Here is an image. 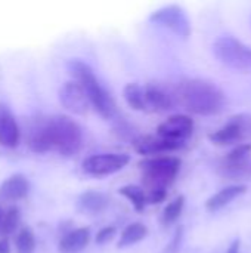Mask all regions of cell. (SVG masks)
I'll use <instances>...</instances> for the list:
<instances>
[{
	"mask_svg": "<svg viewBox=\"0 0 251 253\" xmlns=\"http://www.w3.org/2000/svg\"><path fill=\"white\" fill-rule=\"evenodd\" d=\"M179 102L192 114L215 116L225 107V93L212 82L203 79L182 80L178 86Z\"/></svg>",
	"mask_w": 251,
	"mask_h": 253,
	"instance_id": "cell-2",
	"label": "cell"
},
{
	"mask_svg": "<svg viewBox=\"0 0 251 253\" xmlns=\"http://www.w3.org/2000/svg\"><path fill=\"white\" fill-rule=\"evenodd\" d=\"M118 193L133 205L136 212L145 211V208L148 205V199H146V193L143 188H141L138 185H124L118 190Z\"/></svg>",
	"mask_w": 251,
	"mask_h": 253,
	"instance_id": "cell-21",
	"label": "cell"
},
{
	"mask_svg": "<svg viewBox=\"0 0 251 253\" xmlns=\"http://www.w3.org/2000/svg\"><path fill=\"white\" fill-rule=\"evenodd\" d=\"M3 213H4V211L0 208V222H1V218H3Z\"/></svg>",
	"mask_w": 251,
	"mask_h": 253,
	"instance_id": "cell-30",
	"label": "cell"
},
{
	"mask_svg": "<svg viewBox=\"0 0 251 253\" xmlns=\"http://www.w3.org/2000/svg\"><path fill=\"white\" fill-rule=\"evenodd\" d=\"M109 205V199L99 191H86L77 199V208L84 215H99Z\"/></svg>",
	"mask_w": 251,
	"mask_h": 253,
	"instance_id": "cell-16",
	"label": "cell"
},
{
	"mask_svg": "<svg viewBox=\"0 0 251 253\" xmlns=\"http://www.w3.org/2000/svg\"><path fill=\"white\" fill-rule=\"evenodd\" d=\"M30 191V182L22 173H13L6 178L0 185V200L18 202L27 197Z\"/></svg>",
	"mask_w": 251,
	"mask_h": 253,
	"instance_id": "cell-14",
	"label": "cell"
},
{
	"mask_svg": "<svg viewBox=\"0 0 251 253\" xmlns=\"http://www.w3.org/2000/svg\"><path fill=\"white\" fill-rule=\"evenodd\" d=\"M194 132V120L189 116L185 114H176L164 120L158 127H157V135L176 141V142H185Z\"/></svg>",
	"mask_w": 251,
	"mask_h": 253,
	"instance_id": "cell-9",
	"label": "cell"
},
{
	"mask_svg": "<svg viewBox=\"0 0 251 253\" xmlns=\"http://www.w3.org/2000/svg\"><path fill=\"white\" fill-rule=\"evenodd\" d=\"M114 236H115V227H105V228L98 231V234L95 237V242H96V245H105Z\"/></svg>",
	"mask_w": 251,
	"mask_h": 253,
	"instance_id": "cell-26",
	"label": "cell"
},
{
	"mask_svg": "<svg viewBox=\"0 0 251 253\" xmlns=\"http://www.w3.org/2000/svg\"><path fill=\"white\" fill-rule=\"evenodd\" d=\"M123 96L127 105L136 111H148L146 108V96H145V86L138 83H129L124 86Z\"/></svg>",
	"mask_w": 251,
	"mask_h": 253,
	"instance_id": "cell-19",
	"label": "cell"
},
{
	"mask_svg": "<svg viewBox=\"0 0 251 253\" xmlns=\"http://www.w3.org/2000/svg\"><path fill=\"white\" fill-rule=\"evenodd\" d=\"M25 142L34 153L58 151L61 156L72 157L83 147V130L68 116H34L25 129Z\"/></svg>",
	"mask_w": 251,
	"mask_h": 253,
	"instance_id": "cell-1",
	"label": "cell"
},
{
	"mask_svg": "<svg viewBox=\"0 0 251 253\" xmlns=\"http://www.w3.org/2000/svg\"><path fill=\"white\" fill-rule=\"evenodd\" d=\"M166 197H167V190H155L146 193V199L149 205H160L161 202L166 200Z\"/></svg>",
	"mask_w": 251,
	"mask_h": 253,
	"instance_id": "cell-27",
	"label": "cell"
},
{
	"mask_svg": "<svg viewBox=\"0 0 251 253\" xmlns=\"http://www.w3.org/2000/svg\"><path fill=\"white\" fill-rule=\"evenodd\" d=\"M149 21L164 28H169L170 31H173L176 36L182 39H188L192 31L186 12L178 4H169L152 12L149 16Z\"/></svg>",
	"mask_w": 251,
	"mask_h": 253,
	"instance_id": "cell-6",
	"label": "cell"
},
{
	"mask_svg": "<svg viewBox=\"0 0 251 253\" xmlns=\"http://www.w3.org/2000/svg\"><path fill=\"white\" fill-rule=\"evenodd\" d=\"M0 253H10V248L6 239H0Z\"/></svg>",
	"mask_w": 251,
	"mask_h": 253,
	"instance_id": "cell-29",
	"label": "cell"
},
{
	"mask_svg": "<svg viewBox=\"0 0 251 253\" xmlns=\"http://www.w3.org/2000/svg\"><path fill=\"white\" fill-rule=\"evenodd\" d=\"M16 253H36V237L31 228L22 227L15 237Z\"/></svg>",
	"mask_w": 251,
	"mask_h": 253,
	"instance_id": "cell-23",
	"label": "cell"
},
{
	"mask_svg": "<svg viewBox=\"0 0 251 253\" xmlns=\"http://www.w3.org/2000/svg\"><path fill=\"white\" fill-rule=\"evenodd\" d=\"M130 162V157L127 154H95L87 159H84L81 168L84 173L92 176H107L112 175L115 172H120L127 163Z\"/></svg>",
	"mask_w": 251,
	"mask_h": 253,
	"instance_id": "cell-7",
	"label": "cell"
},
{
	"mask_svg": "<svg viewBox=\"0 0 251 253\" xmlns=\"http://www.w3.org/2000/svg\"><path fill=\"white\" fill-rule=\"evenodd\" d=\"M240 245H241L240 240H234L232 245L229 246V249L226 251V253H240Z\"/></svg>",
	"mask_w": 251,
	"mask_h": 253,
	"instance_id": "cell-28",
	"label": "cell"
},
{
	"mask_svg": "<svg viewBox=\"0 0 251 253\" xmlns=\"http://www.w3.org/2000/svg\"><path fill=\"white\" fill-rule=\"evenodd\" d=\"M148 234V228L141 224V222H133L130 225H127L121 236H120V240L117 243V248L118 249H124V248H129V246H133L139 242H142Z\"/></svg>",
	"mask_w": 251,
	"mask_h": 253,
	"instance_id": "cell-20",
	"label": "cell"
},
{
	"mask_svg": "<svg viewBox=\"0 0 251 253\" xmlns=\"http://www.w3.org/2000/svg\"><path fill=\"white\" fill-rule=\"evenodd\" d=\"M19 209L16 206H10L4 211L1 222H0V239H6L13 234L19 227Z\"/></svg>",
	"mask_w": 251,
	"mask_h": 253,
	"instance_id": "cell-22",
	"label": "cell"
},
{
	"mask_svg": "<svg viewBox=\"0 0 251 253\" xmlns=\"http://www.w3.org/2000/svg\"><path fill=\"white\" fill-rule=\"evenodd\" d=\"M145 96H146V108L148 111L163 113L173 108V98L169 95L163 87L157 84H146L145 86Z\"/></svg>",
	"mask_w": 251,
	"mask_h": 253,
	"instance_id": "cell-17",
	"label": "cell"
},
{
	"mask_svg": "<svg viewBox=\"0 0 251 253\" xmlns=\"http://www.w3.org/2000/svg\"><path fill=\"white\" fill-rule=\"evenodd\" d=\"M182 236H183V228L179 227L172 239V242L166 246L164 253H178L179 252V248H180V243H182Z\"/></svg>",
	"mask_w": 251,
	"mask_h": 253,
	"instance_id": "cell-25",
	"label": "cell"
},
{
	"mask_svg": "<svg viewBox=\"0 0 251 253\" xmlns=\"http://www.w3.org/2000/svg\"><path fill=\"white\" fill-rule=\"evenodd\" d=\"M70 74L75 79L77 83L81 84L86 95L89 96V101L92 107L104 117V119H112L115 116V102L112 96L108 93V90L101 84L98 77L95 76L90 65L80 59H71L68 62Z\"/></svg>",
	"mask_w": 251,
	"mask_h": 253,
	"instance_id": "cell-3",
	"label": "cell"
},
{
	"mask_svg": "<svg viewBox=\"0 0 251 253\" xmlns=\"http://www.w3.org/2000/svg\"><path fill=\"white\" fill-rule=\"evenodd\" d=\"M182 162L178 157L161 156L145 159L139 163L142 172V184L148 191L167 190L176 179Z\"/></svg>",
	"mask_w": 251,
	"mask_h": 253,
	"instance_id": "cell-4",
	"label": "cell"
},
{
	"mask_svg": "<svg viewBox=\"0 0 251 253\" xmlns=\"http://www.w3.org/2000/svg\"><path fill=\"white\" fill-rule=\"evenodd\" d=\"M251 153V144H240L220 163V172L226 178H240L249 169V156Z\"/></svg>",
	"mask_w": 251,
	"mask_h": 253,
	"instance_id": "cell-10",
	"label": "cell"
},
{
	"mask_svg": "<svg viewBox=\"0 0 251 253\" xmlns=\"http://www.w3.org/2000/svg\"><path fill=\"white\" fill-rule=\"evenodd\" d=\"M247 191L246 185H231V187H225L220 191H217L215 196H212L207 202H206V208L210 212H217L220 209H223L226 205H229L232 200H235L237 197L243 196Z\"/></svg>",
	"mask_w": 251,
	"mask_h": 253,
	"instance_id": "cell-18",
	"label": "cell"
},
{
	"mask_svg": "<svg viewBox=\"0 0 251 253\" xmlns=\"http://www.w3.org/2000/svg\"><path fill=\"white\" fill-rule=\"evenodd\" d=\"M213 52L223 65L238 71H251V49L235 37H219L213 44Z\"/></svg>",
	"mask_w": 251,
	"mask_h": 253,
	"instance_id": "cell-5",
	"label": "cell"
},
{
	"mask_svg": "<svg viewBox=\"0 0 251 253\" xmlns=\"http://www.w3.org/2000/svg\"><path fill=\"white\" fill-rule=\"evenodd\" d=\"M21 130L10 108L0 102V145L13 148L19 144Z\"/></svg>",
	"mask_w": 251,
	"mask_h": 253,
	"instance_id": "cell-12",
	"label": "cell"
},
{
	"mask_svg": "<svg viewBox=\"0 0 251 253\" xmlns=\"http://www.w3.org/2000/svg\"><path fill=\"white\" fill-rule=\"evenodd\" d=\"M247 127V120L243 117H234L231 122H228L225 126L217 129L216 132L209 135V139L215 145H231L234 142H238L243 139L244 132Z\"/></svg>",
	"mask_w": 251,
	"mask_h": 253,
	"instance_id": "cell-13",
	"label": "cell"
},
{
	"mask_svg": "<svg viewBox=\"0 0 251 253\" xmlns=\"http://www.w3.org/2000/svg\"><path fill=\"white\" fill-rule=\"evenodd\" d=\"M59 101H61L64 108H67L68 111H71L74 114H80V116L87 114L90 107H92L89 96L86 95L84 89L75 80L67 82L61 86Z\"/></svg>",
	"mask_w": 251,
	"mask_h": 253,
	"instance_id": "cell-8",
	"label": "cell"
},
{
	"mask_svg": "<svg viewBox=\"0 0 251 253\" xmlns=\"http://www.w3.org/2000/svg\"><path fill=\"white\" fill-rule=\"evenodd\" d=\"M90 242V230L89 228H75L62 236L58 251L61 253H80L86 249Z\"/></svg>",
	"mask_w": 251,
	"mask_h": 253,
	"instance_id": "cell-15",
	"label": "cell"
},
{
	"mask_svg": "<svg viewBox=\"0 0 251 253\" xmlns=\"http://www.w3.org/2000/svg\"><path fill=\"white\" fill-rule=\"evenodd\" d=\"M135 151L141 156H151V154H160L167 151H176L180 150L185 142H176L170 139H164L161 136H152V135H143L132 142Z\"/></svg>",
	"mask_w": 251,
	"mask_h": 253,
	"instance_id": "cell-11",
	"label": "cell"
},
{
	"mask_svg": "<svg viewBox=\"0 0 251 253\" xmlns=\"http://www.w3.org/2000/svg\"><path fill=\"white\" fill-rule=\"evenodd\" d=\"M183 206H185V197H183V196H178L176 199H173V200L164 208V211H163L161 224H163L164 227L175 224V222L179 219V216H180V213H182V211H183Z\"/></svg>",
	"mask_w": 251,
	"mask_h": 253,
	"instance_id": "cell-24",
	"label": "cell"
}]
</instances>
